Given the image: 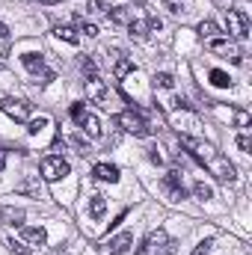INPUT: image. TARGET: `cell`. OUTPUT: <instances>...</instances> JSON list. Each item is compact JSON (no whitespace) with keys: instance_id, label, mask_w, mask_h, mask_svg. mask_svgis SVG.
<instances>
[{"instance_id":"obj_1","label":"cell","mask_w":252,"mask_h":255,"mask_svg":"<svg viewBox=\"0 0 252 255\" xmlns=\"http://www.w3.org/2000/svg\"><path fill=\"white\" fill-rule=\"evenodd\" d=\"M116 125L122 128V130H127V133H133V136H148V133L154 130V128L145 122V110L136 107L133 101H130V107H127L125 113L116 116Z\"/></svg>"},{"instance_id":"obj_2","label":"cell","mask_w":252,"mask_h":255,"mask_svg":"<svg viewBox=\"0 0 252 255\" xmlns=\"http://www.w3.org/2000/svg\"><path fill=\"white\" fill-rule=\"evenodd\" d=\"M71 119L77 122V128H80L86 136H92V139H98V136H101V122H98V116H95V113H89L83 104H71Z\"/></svg>"},{"instance_id":"obj_3","label":"cell","mask_w":252,"mask_h":255,"mask_svg":"<svg viewBox=\"0 0 252 255\" xmlns=\"http://www.w3.org/2000/svg\"><path fill=\"white\" fill-rule=\"evenodd\" d=\"M178 139H181V145L187 148V151L193 154V157H196V160H199V163H208V160H211V157L217 154V148H214V145H211L208 139H202V136H193V133H181Z\"/></svg>"},{"instance_id":"obj_4","label":"cell","mask_w":252,"mask_h":255,"mask_svg":"<svg viewBox=\"0 0 252 255\" xmlns=\"http://www.w3.org/2000/svg\"><path fill=\"white\" fill-rule=\"evenodd\" d=\"M68 160L65 157H60V154H48L45 160H42V178L45 181H60V178H65L68 175Z\"/></svg>"},{"instance_id":"obj_5","label":"cell","mask_w":252,"mask_h":255,"mask_svg":"<svg viewBox=\"0 0 252 255\" xmlns=\"http://www.w3.org/2000/svg\"><path fill=\"white\" fill-rule=\"evenodd\" d=\"M208 51L211 54H220V57H226V60H232V63H241L244 60V54H241V48H238V42L235 39H208Z\"/></svg>"},{"instance_id":"obj_6","label":"cell","mask_w":252,"mask_h":255,"mask_svg":"<svg viewBox=\"0 0 252 255\" xmlns=\"http://www.w3.org/2000/svg\"><path fill=\"white\" fill-rule=\"evenodd\" d=\"M205 166L214 172V178H217V181H226V184H229V181H235V178H238V169H235V163H232L229 157H223V154H214V157H211Z\"/></svg>"},{"instance_id":"obj_7","label":"cell","mask_w":252,"mask_h":255,"mask_svg":"<svg viewBox=\"0 0 252 255\" xmlns=\"http://www.w3.org/2000/svg\"><path fill=\"white\" fill-rule=\"evenodd\" d=\"M226 27H229V33H232V39H247V36H250V18H247V12L229 9V12H226Z\"/></svg>"},{"instance_id":"obj_8","label":"cell","mask_w":252,"mask_h":255,"mask_svg":"<svg viewBox=\"0 0 252 255\" xmlns=\"http://www.w3.org/2000/svg\"><path fill=\"white\" fill-rule=\"evenodd\" d=\"M0 110L9 119H15V122H27L30 119V104L21 101V98H0Z\"/></svg>"},{"instance_id":"obj_9","label":"cell","mask_w":252,"mask_h":255,"mask_svg":"<svg viewBox=\"0 0 252 255\" xmlns=\"http://www.w3.org/2000/svg\"><path fill=\"white\" fill-rule=\"evenodd\" d=\"M160 190L166 193L172 202H181L184 196H187V190H184V184H181V175L172 169V172H166L163 175V181H160Z\"/></svg>"},{"instance_id":"obj_10","label":"cell","mask_w":252,"mask_h":255,"mask_svg":"<svg viewBox=\"0 0 252 255\" xmlns=\"http://www.w3.org/2000/svg\"><path fill=\"white\" fill-rule=\"evenodd\" d=\"M86 98L95 101V104H104L110 98V89L104 86V80L95 74V77H86Z\"/></svg>"},{"instance_id":"obj_11","label":"cell","mask_w":252,"mask_h":255,"mask_svg":"<svg viewBox=\"0 0 252 255\" xmlns=\"http://www.w3.org/2000/svg\"><path fill=\"white\" fill-rule=\"evenodd\" d=\"M92 178H95V181L116 184V181H119V166H116V163H95V166H92Z\"/></svg>"},{"instance_id":"obj_12","label":"cell","mask_w":252,"mask_h":255,"mask_svg":"<svg viewBox=\"0 0 252 255\" xmlns=\"http://www.w3.org/2000/svg\"><path fill=\"white\" fill-rule=\"evenodd\" d=\"M21 241L30 244V247H45L48 232H45L42 226H21Z\"/></svg>"},{"instance_id":"obj_13","label":"cell","mask_w":252,"mask_h":255,"mask_svg":"<svg viewBox=\"0 0 252 255\" xmlns=\"http://www.w3.org/2000/svg\"><path fill=\"white\" fill-rule=\"evenodd\" d=\"M0 223H3V226L21 229V226H24V211L15 208V205H0Z\"/></svg>"},{"instance_id":"obj_14","label":"cell","mask_w":252,"mask_h":255,"mask_svg":"<svg viewBox=\"0 0 252 255\" xmlns=\"http://www.w3.org/2000/svg\"><path fill=\"white\" fill-rule=\"evenodd\" d=\"M130 244H133V235H130V232H119L116 238H110L107 253H110V255H127Z\"/></svg>"},{"instance_id":"obj_15","label":"cell","mask_w":252,"mask_h":255,"mask_svg":"<svg viewBox=\"0 0 252 255\" xmlns=\"http://www.w3.org/2000/svg\"><path fill=\"white\" fill-rule=\"evenodd\" d=\"M130 71H133V60H127L122 51H113V74L122 80V77L130 74Z\"/></svg>"},{"instance_id":"obj_16","label":"cell","mask_w":252,"mask_h":255,"mask_svg":"<svg viewBox=\"0 0 252 255\" xmlns=\"http://www.w3.org/2000/svg\"><path fill=\"white\" fill-rule=\"evenodd\" d=\"M21 63H24L27 71H33V74L45 71V57H42V54H33V51H30V54H24V57H21Z\"/></svg>"},{"instance_id":"obj_17","label":"cell","mask_w":252,"mask_h":255,"mask_svg":"<svg viewBox=\"0 0 252 255\" xmlns=\"http://www.w3.org/2000/svg\"><path fill=\"white\" fill-rule=\"evenodd\" d=\"M104 211H107V199H104L101 193H95V196L89 199V217H92V220H101Z\"/></svg>"},{"instance_id":"obj_18","label":"cell","mask_w":252,"mask_h":255,"mask_svg":"<svg viewBox=\"0 0 252 255\" xmlns=\"http://www.w3.org/2000/svg\"><path fill=\"white\" fill-rule=\"evenodd\" d=\"M107 18L113 21V24H119V27H127L133 18H130V12H127L125 6H113V9H107Z\"/></svg>"},{"instance_id":"obj_19","label":"cell","mask_w":252,"mask_h":255,"mask_svg":"<svg viewBox=\"0 0 252 255\" xmlns=\"http://www.w3.org/2000/svg\"><path fill=\"white\" fill-rule=\"evenodd\" d=\"M127 33H130V39H136V42H145L151 30H148V24H145V21H130V24H127Z\"/></svg>"},{"instance_id":"obj_20","label":"cell","mask_w":252,"mask_h":255,"mask_svg":"<svg viewBox=\"0 0 252 255\" xmlns=\"http://www.w3.org/2000/svg\"><path fill=\"white\" fill-rule=\"evenodd\" d=\"M54 36H57V39H63V42H68V45H77V42H80L77 30H74V27H65V24L54 27Z\"/></svg>"},{"instance_id":"obj_21","label":"cell","mask_w":252,"mask_h":255,"mask_svg":"<svg viewBox=\"0 0 252 255\" xmlns=\"http://www.w3.org/2000/svg\"><path fill=\"white\" fill-rule=\"evenodd\" d=\"M196 33H199V39H205V42H208V39H214L220 30H217V24H214V21H202V24L196 27Z\"/></svg>"},{"instance_id":"obj_22","label":"cell","mask_w":252,"mask_h":255,"mask_svg":"<svg viewBox=\"0 0 252 255\" xmlns=\"http://www.w3.org/2000/svg\"><path fill=\"white\" fill-rule=\"evenodd\" d=\"M211 83H214V86H220V89H229V86H232L235 80H232V77H229L226 71H220V68H214V71H211Z\"/></svg>"},{"instance_id":"obj_23","label":"cell","mask_w":252,"mask_h":255,"mask_svg":"<svg viewBox=\"0 0 252 255\" xmlns=\"http://www.w3.org/2000/svg\"><path fill=\"white\" fill-rule=\"evenodd\" d=\"M172 86H175V77H172L169 71L154 74V89H172Z\"/></svg>"},{"instance_id":"obj_24","label":"cell","mask_w":252,"mask_h":255,"mask_svg":"<svg viewBox=\"0 0 252 255\" xmlns=\"http://www.w3.org/2000/svg\"><path fill=\"white\" fill-rule=\"evenodd\" d=\"M193 196H196V199H202V202H208V199H214V190H211V184L196 181V184H193Z\"/></svg>"},{"instance_id":"obj_25","label":"cell","mask_w":252,"mask_h":255,"mask_svg":"<svg viewBox=\"0 0 252 255\" xmlns=\"http://www.w3.org/2000/svg\"><path fill=\"white\" fill-rule=\"evenodd\" d=\"M77 33H83V36L95 39V36H98V27H95V24H86L83 18H77Z\"/></svg>"},{"instance_id":"obj_26","label":"cell","mask_w":252,"mask_h":255,"mask_svg":"<svg viewBox=\"0 0 252 255\" xmlns=\"http://www.w3.org/2000/svg\"><path fill=\"white\" fill-rule=\"evenodd\" d=\"M68 142H71V145L77 148V154H83V157H86V154H92V148H89V142H86L83 136H71Z\"/></svg>"},{"instance_id":"obj_27","label":"cell","mask_w":252,"mask_h":255,"mask_svg":"<svg viewBox=\"0 0 252 255\" xmlns=\"http://www.w3.org/2000/svg\"><path fill=\"white\" fill-rule=\"evenodd\" d=\"M18 193H30V196L39 199V184H36V178H27L24 184H18Z\"/></svg>"},{"instance_id":"obj_28","label":"cell","mask_w":252,"mask_h":255,"mask_svg":"<svg viewBox=\"0 0 252 255\" xmlns=\"http://www.w3.org/2000/svg\"><path fill=\"white\" fill-rule=\"evenodd\" d=\"M9 250H12V253H18V255H30V247H27L24 241H15V238L9 241Z\"/></svg>"},{"instance_id":"obj_29","label":"cell","mask_w":252,"mask_h":255,"mask_svg":"<svg viewBox=\"0 0 252 255\" xmlns=\"http://www.w3.org/2000/svg\"><path fill=\"white\" fill-rule=\"evenodd\" d=\"M80 68H83V74H86V77H95V60L83 57V60H80Z\"/></svg>"},{"instance_id":"obj_30","label":"cell","mask_w":252,"mask_h":255,"mask_svg":"<svg viewBox=\"0 0 252 255\" xmlns=\"http://www.w3.org/2000/svg\"><path fill=\"white\" fill-rule=\"evenodd\" d=\"M211 247H214V241L208 238V241H202V244H196V250H193V255H211Z\"/></svg>"},{"instance_id":"obj_31","label":"cell","mask_w":252,"mask_h":255,"mask_svg":"<svg viewBox=\"0 0 252 255\" xmlns=\"http://www.w3.org/2000/svg\"><path fill=\"white\" fill-rule=\"evenodd\" d=\"M175 247H178L175 241H166L163 247H157V250H154V255H175Z\"/></svg>"},{"instance_id":"obj_32","label":"cell","mask_w":252,"mask_h":255,"mask_svg":"<svg viewBox=\"0 0 252 255\" xmlns=\"http://www.w3.org/2000/svg\"><path fill=\"white\" fill-rule=\"evenodd\" d=\"M235 125L247 128V125H250V113H247V110H235Z\"/></svg>"},{"instance_id":"obj_33","label":"cell","mask_w":252,"mask_h":255,"mask_svg":"<svg viewBox=\"0 0 252 255\" xmlns=\"http://www.w3.org/2000/svg\"><path fill=\"white\" fill-rule=\"evenodd\" d=\"M238 148H241V151H252V136L250 133H241V136H238Z\"/></svg>"},{"instance_id":"obj_34","label":"cell","mask_w":252,"mask_h":255,"mask_svg":"<svg viewBox=\"0 0 252 255\" xmlns=\"http://www.w3.org/2000/svg\"><path fill=\"white\" fill-rule=\"evenodd\" d=\"M45 125H48V119H45V116H39V119H33V122H30V128H27V130H30V133H39Z\"/></svg>"},{"instance_id":"obj_35","label":"cell","mask_w":252,"mask_h":255,"mask_svg":"<svg viewBox=\"0 0 252 255\" xmlns=\"http://www.w3.org/2000/svg\"><path fill=\"white\" fill-rule=\"evenodd\" d=\"M163 6H166L169 12H175V15H178V12L184 9V0H163Z\"/></svg>"},{"instance_id":"obj_36","label":"cell","mask_w":252,"mask_h":255,"mask_svg":"<svg viewBox=\"0 0 252 255\" xmlns=\"http://www.w3.org/2000/svg\"><path fill=\"white\" fill-rule=\"evenodd\" d=\"M145 24H148V30H151V33H157V30L163 27V21H160V18H154V15H148V18H145Z\"/></svg>"},{"instance_id":"obj_37","label":"cell","mask_w":252,"mask_h":255,"mask_svg":"<svg viewBox=\"0 0 252 255\" xmlns=\"http://www.w3.org/2000/svg\"><path fill=\"white\" fill-rule=\"evenodd\" d=\"M104 9V0H89L86 3V12H101Z\"/></svg>"},{"instance_id":"obj_38","label":"cell","mask_w":252,"mask_h":255,"mask_svg":"<svg viewBox=\"0 0 252 255\" xmlns=\"http://www.w3.org/2000/svg\"><path fill=\"white\" fill-rule=\"evenodd\" d=\"M51 80H54V71H42V80H39V83H42V86H48Z\"/></svg>"},{"instance_id":"obj_39","label":"cell","mask_w":252,"mask_h":255,"mask_svg":"<svg viewBox=\"0 0 252 255\" xmlns=\"http://www.w3.org/2000/svg\"><path fill=\"white\" fill-rule=\"evenodd\" d=\"M148 157H151V163H160V160H163V157L157 154V148H148Z\"/></svg>"},{"instance_id":"obj_40","label":"cell","mask_w":252,"mask_h":255,"mask_svg":"<svg viewBox=\"0 0 252 255\" xmlns=\"http://www.w3.org/2000/svg\"><path fill=\"white\" fill-rule=\"evenodd\" d=\"M3 169H6V148L0 145V172H3Z\"/></svg>"},{"instance_id":"obj_41","label":"cell","mask_w":252,"mask_h":255,"mask_svg":"<svg viewBox=\"0 0 252 255\" xmlns=\"http://www.w3.org/2000/svg\"><path fill=\"white\" fill-rule=\"evenodd\" d=\"M6 36H9V27H6V24H0V39H6Z\"/></svg>"},{"instance_id":"obj_42","label":"cell","mask_w":252,"mask_h":255,"mask_svg":"<svg viewBox=\"0 0 252 255\" xmlns=\"http://www.w3.org/2000/svg\"><path fill=\"white\" fill-rule=\"evenodd\" d=\"M133 3H145V0H133Z\"/></svg>"},{"instance_id":"obj_43","label":"cell","mask_w":252,"mask_h":255,"mask_svg":"<svg viewBox=\"0 0 252 255\" xmlns=\"http://www.w3.org/2000/svg\"><path fill=\"white\" fill-rule=\"evenodd\" d=\"M39 3H51V0H39Z\"/></svg>"}]
</instances>
